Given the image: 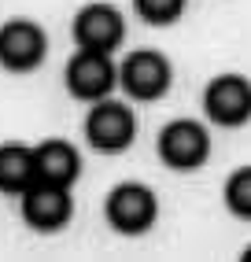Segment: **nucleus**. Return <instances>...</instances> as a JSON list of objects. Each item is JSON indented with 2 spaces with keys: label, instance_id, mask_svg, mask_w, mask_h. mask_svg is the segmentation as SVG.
<instances>
[{
  "label": "nucleus",
  "instance_id": "1",
  "mask_svg": "<svg viewBox=\"0 0 251 262\" xmlns=\"http://www.w3.org/2000/svg\"><path fill=\"white\" fill-rule=\"evenodd\" d=\"M63 85H67V93L74 100H81V103L107 100L111 89L118 85V67L111 59V52L78 48L63 67Z\"/></svg>",
  "mask_w": 251,
  "mask_h": 262
},
{
  "label": "nucleus",
  "instance_id": "2",
  "mask_svg": "<svg viewBox=\"0 0 251 262\" xmlns=\"http://www.w3.org/2000/svg\"><path fill=\"white\" fill-rule=\"evenodd\" d=\"M137 137V118L130 111V103L122 100H96L85 115V144L93 151H103V155H118L133 144Z\"/></svg>",
  "mask_w": 251,
  "mask_h": 262
},
{
  "label": "nucleus",
  "instance_id": "3",
  "mask_svg": "<svg viewBox=\"0 0 251 262\" xmlns=\"http://www.w3.org/2000/svg\"><path fill=\"white\" fill-rule=\"evenodd\" d=\"M118 85L126 89V96L137 103H155L170 93L174 85V67L163 52L155 48H140L133 56H126V63L118 67Z\"/></svg>",
  "mask_w": 251,
  "mask_h": 262
},
{
  "label": "nucleus",
  "instance_id": "4",
  "mask_svg": "<svg viewBox=\"0 0 251 262\" xmlns=\"http://www.w3.org/2000/svg\"><path fill=\"white\" fill-rule=\"evenodd\" d=\"M103 214L111 222V229H118L122 236H140L148 233L155 218H159V200L148 185L140 181H122L107 192V203H103Z\"/></svg>",
  "mask_w": 251,
  "mask_h": 262
},
{
  "label": "nucleus",
  "instance_id": "5",
  "mask_svg": "<svg viewBox=\"0 0 251 262\" xmlns=\"http://www.w3.org/2000/svg\"><path fill=\"white\" fill-rule=\"evenodd\" d=\"M155 151L170 170H181V173L200 170L211 159V133L196 118H174L159 129Z\"/></svg>",
  "mask_w": 251,
  "mask_h": 262
},
{
  "label": "nucleus",
  "instance_id": "6",
  "mask_svg": "<svg viewBox=\"0 0 251 262\" xmlns=\"http://www.w3.org/2000/svg\"><path fill=\"white\" fill-rule=\"evenodd\" d=\"M48 59V37L33 19H8L0 26V67L8 74H33Z\"/></svg>",
  "mask_w": 251,
  "mask_h": 262
},
{
  "label": "nucleus",
  "instance_id": "7",
  "mask_svg": "<svg viewBox=\"0 0 251 262\" xmlns=\"http://www.w3.org/2000/svg\"><path fill=\"white\" fill-rule=\"evenodd\" d=\"M203 115L214 126L240 129L251 122V81L244 74H218L203 89Z\"/></svg>",
  "mask_w": 251,
  "mask_h": 262
},
{
  "label": "nucleus",
  "instance_id": "8",
  "mask_svg": "<svg viewBox=\"0 0 251 262\" xmlns=\"http://www.w3.org/2000/svg\"><path fill=\"white\" fill-rule=\"evenodd\" d=\"M23 218L30 229L37 233H59L74 214V200H70L67 185H52V181H33L23 192Z\"/></svg>",
  "mask_w": 251,
  "mask_h": 262
},
{
  "label": "nucleus",
  "instance_id": "9",
  "mask_svg": "<svg viewBox=\"0 0 251 262\" xmlns=\"http://www.w3.org/2000/svg\"><path fill=\"white\" fill-rule=\"evenodd\" d=\"M70 33H74V45L78 48H93V52H115L126 41V19L115 4H85L74 23H70Z\"/></svg>",
  "mask_w": 251,
  "mask_h": 262
},
{
  "label": "nucleus",
  "instance_id": "10",
  "mask_svg": "<svg viewBox=\"0 0 251 262\" xmlns=\"http://www.w3.org/2000/svg\"><path fill=\"white\" fill-rule=\"evenodd\" d=\"M33 163H37V181H52V185H74L81 173V155L70 141H41L33 148Z\"/></svg>",
  "mask_w": 251,
  "mask_h": 262
},
{
  "label": "nucleus",
  "instance_id": "11",
  "mask_svg": "<svg viewBox=\"0 0 251 262\" xmlns=\"http://www.w3.org/2000/svg\"><path fill=\"white\" fill-rule=\"evenodd\" d=\"M33 181H37L33 148H26V144H0V192H4V196H23Z\"/></svg>",
  "mask_w": 251,
  "mask_h": 262
},
{
  "label": "nucleus",
  "instance_id": "12",
  "mask_svg": "<svg viewBox=\"0 0 251 262\" xmlns=\"http://www.w3.org/2000/svg\"><path fill=\"white\" fill-rule=\"evenodd\" d=\"M225 207L237 218L251 222V166H240V170L229 173V181H225Z\"/></svg>",
  "mask_w": 251,
  "mask_h": 262
},
{
  "label": "nucleus",
  "instance_id": "13",
  "mask_svg": "<svg viewBox=\"0 0 251 262\" xmlns=\"http://www.w3.org/2000/svg\"><path fill=\"white\" fill-rule=\"evenodd\" d=\"M189 0H133V11L152 26H174L185 15Z\"/></svg>",
  "mask_w": 251,
  "mask_h": 262
},
{
  "label": "nucleus",
  "instance_id": "14",
  "mask_svg": "<svg viewBox=\"0 0 251 262\" xmlns=\"http://www.w3.org/2000/svg\"><path fill=\"white\" fill-rule=\"evenodd\" d=\"M244 262H251V244H247V248H244V255H240Z\"/></svg>",
  "mask_w": 251,
  "mask_h": 262
}]
</instances>
